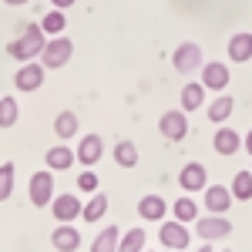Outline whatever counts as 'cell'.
Listing matches in <instances>:
<instances>
[{"mask_svg":"<svg viewBox=\"0 0 252 252\" xmlns=\"http://www.w3.org/2000/svg\"><path fill=\"white\" fill-rule=\"evenodd\" d=\"M158 239H161V246L165 249H175V252H182V249H189V242H192V232L185 229V222H161V229H158Z\"/></svg>","mask_w":252,"mask_h":252,"instance_id":"cell-6","label":"cell"},{"mask_svg":"<svg viewBox=\"0 0 252 252\" xmlns=\"http://www.w3.org/2000/svg\"><path fill=\"white\" fill-rule=\"evenodd\" d=\"M20 118L17 97H0V128H14Z\"/></svg>","mask_w":252,"mask_h":252,"instance_id":"cell-27","label":"cell"},{"mask_svg":"<svg viewBox=\"0 0 252 252\" xmlns=\"http://www.w3.org/2000/svg\"><path fill=\"white\" fill-rule=\"evenodd\" d=\"M115 165H118V168H135V165H138L135 141H118V145H115Z\"/></svg>","mask_w":252,"mask_h":252,"instance_id":"cell-25","label":"cell"},{"mask_svg":"<svg viewBox=\"0 0 252 252\" xmlns=\"http://www.w3.org/2000/svg\"><path fill=\"white\" fill-rule=\"evenodd\" d=\"M74 161H78V152H71L67 145H54V148H47V168H51V172H67Z\"/></svg>","mask_w":252,"mask_h":252,"instance_id":"cell-17","label":"cell"},{"mask_svg":"<svg viewBox=\"0 0 252 252\" xmlns=\"http://www.w3.org/2000/svg\"><path fill=\"white\" fill-rule=\"evenodd\" d=\"M229 67L222 64V61H209V64H202V84H205V91H225L229 88Z\"/></svg>","mask_w":252,"mask_h":252,"instance_id":"cell-10","label":"cell"},{"mask_svg":"<svg viewBox=\"0 0 252 252\" xmlns=\"http://www.w3.org/2000/svg\"><path fill=\"white\" fill-rule=\"evenodd\" d=\"M198 252H215V249L212 246H198Z\"/></svg>","mask_w":252,"mask_h":252,"instance_id":"cell-35","label":"cell"},{"mask_svg":"<svg viewBox=\"0 0 252 252\" xmlns=\"http://www.w3.org/2000/svg\"><path fill=\"white\" fill-rule=\"evenodd\" d=\"M44 44H47V34L40 31V24H31V27L20 31L17 40L7 44V54H10L14 61H20V64H27V61H37L40 58Z\"/></svg>","mask_w":252,"mask_h":252,"instance_id":"cell-1","label":"cell"},{"mask_svg":"<svg viewBox=\"0 0 252 252\" xmlns=\"http://www.w3.org/2000/svg\"><path fill=\"white\" fill-rule=\"evenodd\" d=\"M205 178H209L205 165H198V161H189V165L178 172V185H182L185 192H198V189H205Z\"/></svg>","mask_w":252,"mask_h":252,"instance_id":"cell-13","label":"cell"},{"mask_svg":"<svg viewBox=\"0 0 252 252\" xmlns=\"http://www.w3.org/2000/svg\"><path fill=\"white\" fill-rule=\"evenodd\" d=\"M145 252H148V249H145Z\"/></svg>","mask_w":252,"mask_h":252,"instance_id":"cell-38","label":"cell"},{"mask_svg":"<svg viewBox=\"0 0 252 252\" xmlns=\"http://www.w3.org/2000/svg\"><path fill=\"white\" fill-rule=\"evenodd\" d=\"M54 131H58L61 141L74 138V135H78V115H74V111H61V115L54 118Z\"/></svg>","mask_w":252,"mask_h":252,"instance_id":"cell-24","label":"cell"},{"mask_svg":"<svg viewBox=\"0 0 252 252\" xmlns=\"http://www.w3.org/2000/svg\"><path fill=\"white\" fill-rule=\"evenodd\" d=\"M212 148L219 155H235L239 148H242V135L235 131V128H219L212 138Z\"/></svg>","mask_w":252,"mask_h":252,"instance_id":"cell-16","label":"cell"},{"mask_svg":"<svg viewBox=\"0 0 252 252\" xmlns=\"http://www.w3.org/2000/svg\"><path fill=\"white\" fill-rule=\"evenodd\" d=\"M44 74H47V67L40 61H27V64H20L17 71H14V88H17L20 94H31V91H37L40 84H44Z\"/></svg>","mask_w":252,"mask_h":252,"instance_id":"cell-3","label":"cell"},{"mask_svg":"<svg viewBox=\"0 0 252 252\" xmlns=\"http://www.w3.org/2000/svg\"><path fill=\"white\" fill-rule=\"evenodd\" d=\"M51 246L58 252H78L81 249V232L71 222H58V229L51 232Z\"/></svg>","mask_w":252,"mask_h":252,"instance_id":"cell-11","label":"cell"},{"mask_svg":"<svg viewBox=\"0 0 252 252\" xmlns=\"http://www.w3.org/2000/svg\"><path fill=\"white\" fill-rule=\"evenodd\" d=\"M235 101L225 91H222V97H215L212 104H209V121H215V125H222V121H229V115H232Z\"/></svg>","mask_w":252,"mask_h":252,"instance_id":"cell-23","label":"cell"},{"mask_svg":"<svg viewBox=\"0 0 252 252\" xmlns=\"http://www.w3.org/2000/svg\"><path fill=\"white\" fill-rule=\"evenodd\" d=\"M118 242H121L118 225H108V229H101L97 239L91 242V252H118Z\"/></svg>","mask_w":252,"mask_h":252,"instance_id":"cell-20","label":"cell"},{"mask_svg":"<svg viewBox=\"0 0 252 252\" xmlns=\"http://www.w3.org/2000/svg\"><path fill=\"white\" fill-rule=\"evenodd\" d=\"M202 101H205V84L198 81V84H185L182 88V111H198L202 108Z\"/></svg>","mask_w":252,"mask_h":252,"instance_id":"cell-19","label":"cell"},{"mask_svg":"<svg viewBox=\"0 0 252 252\" xmlns=\"http://www.w3.org/2000/svg\"><path fill=\"white\" fill-rule=\"evenodd\" d=\"M27 195H31V205H51L54 202V175L51 168H44V172H34L31 175V185H27Z\"/></svg>","mask_w":252,"mask_h":252,"instance_id":"cell-5","label":"cell"},{"mask_svg":"<svg viewBox=\"0 0 252 252\" xmlns=\"http://www.w3.org/2000/svg\"><path fill=\"white\" fill-rule=\"evenodd\" d=\"M7 7H24V3H31V0H3Z\"/></svg>","mask_w":252,"mask_h":252,"instance_id":"cell-34","label":"cell"},{"mask_svg":"<svg viewBox=\"0 0 252 252\" xmlns=\"http://www.w3.org/2000/svg\"><path fill=\"white\" fill-rule=\"evenodd\" d=\"M158 128H161V135L168 141H182L189 135V118H185V111H165L158 118Z\"/></svg>","mask_w":252,"mask_h":252,"instance_id":"cell-9","label":"cell"},{"mask_svg":"<svg viewBox=\"0 0 252 252\" xmlns=\"http://www.w3.org/2000/svg\"><path fill=\"white\" fill-rule=\"evenodd\" d=\"M229 189H232V198H239V202H249V198H252V172H235Z\"/></svg>","mask_w":252,"mask_h":252,"instance_id":"cell-26","label":"cell"},{"mask_svg":"<svg viewBox=\"0 0 252 252\" xmlns=\"http://www.w3.org/2000/svg\"><path fill=\"white\" fill-rule=\"evenodd\" d=\"M51 209H54V219H58V222H74L81 215V202L74 195H58Z\"/></svg>","mask_w":252,"mask_h":252,"instance_id":"cell-18","label":"cell"},{"mask_svg":"<svg viewBox=\"0 0 252 252\" xmlns=\"http://www.w3.org/2000/svg\"><path fill=\"white\" fill-rule=\"evenodd\" d=\"M78 189L81 192H97V175L91 172V168H84V172L78 175Z\"/></svg>","mask_w":252,"mask_h":252,"instance_id":"cell-31","label":"cell"},{"mask_svg":"<svg viewBox=\"0 0 252 252\" xmlns=\"http://www.w3.org/2000/svg\"><path fill=\"white\" fill-rule=\"evenodd\" d=\"M242 145H246V152H249V155H252V128H249V135L242 138Z\"/></svg>","mask_w":252,"mask_h":252,"instance_id":"cell-33","label":"cell"},{"mask_svg":"<svg viewBox=\"0 0 252 252\" xmlns=\"http://www.w3.org/2000/svg\"><path fill=\"white\" fill-rule=\"evenodd\" d=\"M225 51H229V61H232V64H246V61H252V34H246V31L232 34L229 44H225Z\"/></svg>","mask_w":252,"mask_h":252,"instance_id":"cell-12","label":"cell"},{"mask_svg":"<svg viewBox=\"0 0 252 252\" xmlns=\"http://www.w3.org/2000/svg\"><path fill=\"white\" fill-rule=\"evenodd\" d=\"M51 3H54L58 10H67V7H74V0H51Z\"/></svg>","mask_w":252,"mask_h":252,"instance_id":"cell-32","label":"cell"},{"mask_svg":"<svg viewBox=\"0 0 252 252\" xmlns=\"http://www.w3.org/2000/svg\"><path fill=\"white\" fill-rule=\"evenodd\" d=\"M172 64L178 74H192V71H202V64H205V58H202V47L198 44H192V40H185V44H178L172 54Z\"/></svg>","mask_w":252,"mask_h":252,"instance_id":"cell-4","label":"cell"},{"mask_svg":"<svg viewBox=\"0 0 252 252\" xmlns=\"http://www.w3.org/2000/svg\"><path fill=\"white\" fill-rule=\"evenodd\" d=\"M14 195V161L0 165V202H7Z\"/></svg>","mask_w":252,"mask_h":252,"instance_id":"cell-30","label":"cell"},{"mask_svg":"<svg viewBox=\"0 0 252 252\" xmlns=\"http://www.w3.org/2000/svg\"><path fill=\"white\" fill-rule=\"evenodd\" d=\"M172 215L178 219V222H195V219H198V205H195L192 198L185 195V198L172 202Z\"/></svg>","mask_w":252,"mask_h":252,"instance_id":"cell-28","label":"cell"},{"mask_svg":"<svg viewBox=\"0 0 252 252\" xmlns=\"http://www.w3.org/2000/svg\"><path fill=\"white\" fill-rule=\"evenodd\" d=\"M71 54H74V44L64 37V34H58V37H51L47 44H44V51H40V64H44L47 71H54V67H64V64L71 61Z\"/></svg>","mask_w":252,"mask_h":252,"instance_id":"cell-2","label":"cell"},{"mask_svg":"<svg viewBox=\"0 0 252 252\" xmlns=\"http://www.w3.org/2000/svg\"><path fill=\"white\" fill-rule=\"evenodd\" d=\"M202 205L209 209V215H225L232 209V189H225V185H205Z\"/></svg>","mask_w":252,"mask_h":252,"instance_id":"cell-7","label":"cell"},{"mask_svg":"<svg viewBox=\"0 0 252 252\" xmlns=\"http://www.w3.org/2000/svg\"><path fill=\"white\" fill-rule=\"evenodd\" d=\"M101 155H104V141L97 135H84L81 138V145H78V161L81 165H94V161H101Z\"/></svg>","mask_w":252,"mask_h":252,"instance_id":"cell-15","label":"cell"},{"mask_svg":"<svg viewBox=\"0 0 252 252\" xmlns=\"http://www.w3.org/2000/svg\"><path fill=\"white\" fill-rule=\"evenodd\" d=\"M64 27H67V17H64V10H51V14H44L40 17V31L47 34V37H58V34H64Z\"/></svg>","mask_w":252,"mask_h":252,"instance_id":"cell-22","label":"cell"},{"mask_svg":"<svg viewBox=\"0 0 252 252\" xmlns=\"http://www.w3.org/2000/svg\"><path fill=\"white\" fill-rule=\"evenodd\" d=\"M222 252H229V249H222Z\"/></svg>","mask_w":252,"mask_h":252,"instance_id":"cell-37","label":"cell"},{"mask_svg":"<svg viewBox=\"0 0 252 252\" xmlns=\"http://www.w3.org/2000/svg\"><path fill=\"white\" fill-rule=\"evenodd\" d=\"M195 222H198V235H202L205 242H212V239H225V235L232 232V222H229L225 215H198Z\"/></svg>","mask_w":252,"mask_h":252,"instance_id":"cell-8","label":"cell"},{"mask_svg":"<svg viewBox=\"0 0 252 252\" xmlns=\"http://www.w3.org/2000/svg\"><path fill=\"white\" fill-rule=\"evenodd\" d=\"M118 252H145V232H141V229L125 232L121 242H118Z\"/></svg>","mask_w":252,"mask_h":252,"instance_id":"cell-29","label":"cell"},{"mask_svg":"<svg viewBox=\"0 0 252 252\" xmlns=\"http://www.w3.org/2000/svg\"><path fill=\"white\" fill-rule=\"evenodd\" d=\"M104 212H108V195L104 192H91V202L81 205V219L84 222H97Z\"/></svg>","mask_w":252,"mask_h":252,"instance_id":"cell-21","label":"cell"},{"mask_svg":"<svg viewBox=\"0 0 252 252\" xmlns=\"http://www.w3.org/2000/svg\"><path fill=\"white\" fill-rule=\"evenodd\" d=\"M165 212H168V202H165L161 195H145V198L138 202V215H141L145 222H165Z\"/></svg>","mask_w":252,"mask_h":252,"instance_id":"cell-14","label":"cell"},{"mask_svg":"<svg viewBox=\"0 0 252 252\" xmlns=\"http://www.w3.org/2000/svg\"><path fill=\"white\" fill-rule=\"evenodd\" d=\"M165 252H175V249H165Z\"/></svg>","mask_w":252,"mask_h":252,"instance_id":"cell-36","label":"cell"}]
</instances>
